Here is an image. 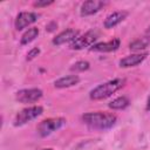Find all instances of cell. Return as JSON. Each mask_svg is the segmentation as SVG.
I'll return each mask as SVG.
<instances>
[{
    "label": "cell",
    "instance_id": "obj_1",
    "mask_svg": "<svg viewBox=\"0 0 150 150\" xmlns=\"http://www.w3.org/2000/svg\"><path fill=\"white\" fill-rule=\"evenodd\" d=\"M116 116L114 114L108 112H87L82 116V121L84 124H87L91 129H98V130H107L115 125L116 123Z\"/></svg>",
    "mask_w": 150,
    "mask_h": 150
},
{
    "label": "cell",
    "instance_id": "obj_2",
    "mask_svg": "<svg viewBox=\"0 0 150 150\" xmlns=\"http://www.w3.org/2000/svg\"><path fill=\"white\" fill-rule=\"evenodd\" d=\"M124 86V80L123 79H114L110 81H107L102 84H98L94 89L90 90L89 97L94 101L98 100H104L112 94H115L117 90H120Z\"/></svg>",
    "mask_w": 150,
    "mask_h": 150
},
{
    "label": "cell",
    "instance_id": "obj_3",
    "mask_svg": "<svg viewBox=\"0 0 150 150\" xmlns=\"http://www.w3.org/2000/svg\"><path fill=\"white\" fill-rule=\"evenodd\" d=\"M42 112H43V108L41 105H33V107L25 108L16 114V116L14 118V125L15 127L23 125V124L38 118L40 115H42Z\"/></svg>",
    "mask_w": 150,
    "mask_h": 150
},
{
    "label": "cell",
    "instance_id": "obj_4",
    "mask_svg": "<svg viewBox=\"0 0 150 150\" xmlns=\"http://www.w3.org/2000/svg\"><path fill=\"white\" fill-rule=\"evenodd\" d=\"M66 124V120L62 117H56V118H47L40 122L38 125V132L41 137H46L50 135L52 132L61 129Z\"/></svg>",
    "mask_w": 150,
    "mask_h": 150
},
{
    "label": "cell",
    "instance_id": "obj_5",
    "mask_svg": "<svg viewBox=\"0 0 150 150\" xmlns=\"http://www.w3.org/2000/svg\"><path fill=\"white\" fill-rule=\"evenodd\" d=\"M97 39H98V32L97 30H88L83 35L77 36L70 43V48L75 49V50H80V49H83L87 47H91L93 45H95V41Z\"/></svg>",
    "mask_w": 150,
    "mask_h": 150
},
{
    "label": "cell",
    "instance_id": "obj_6",
    "mask_svg": "<svg viewBox=\"0 0 150 150\" xmlns=\"http://www.w3.org/2000/svg\"><path fill=\"white\" fill-rule=\"evenodd\" d=\"M42 90L39 88H29V89H21L16 91L15 100L20 103H34L42 97Z\"/></svg>",
    "mask_w": 150,
    "mask_h": 150
},
{
    "label": "cell",
    "instance_id": "obj_7",
    "mask_svg": "<svg viewBox=\"0 0 150 150\" xmlns=\"http://www.w3.org/2000/svg\"><path fill=\"white\" fill-rule=\"evenodd\" d=\"M39 16L40 15L35 12H21L18 14L15 22H14V26L18 30H21L23 28H27L28 26H30L35 21H38Z\"/></svg>",
    "mask_w": 150,
    "mask_h": 150
},
{
    "label": "cell",
    "instance_id": "obj_8",
    "mask_svg": "<svg viewBox=\"0 0 150 150\" xmlns=\"http://www.w3.org/2000/svg\"><path fill=\"white\" fill-rule=\"evenodd\" d=\"M105 5H107V2L102 1V0H88V1H84L81 5L80 13H81L82 16L93 15V14L100 12Z\"/></svg>",
    "mask_w": 150,
    "mask_h": 150
},
{
    "label": "cell",
    "instance_id": "obj_9",
    "mask_svg": "<svg viewBox=\"0 0 150 150\" xmlns=\"http://www.w3.org/2000/svg\"><path fill=\"white\" fill-rule=\"evenodd\" d=\"M80 32L77 29H66L63 32H61L60 34H57L54 39H53V45L55 46H61V45H64V43H68V42H73L77 36H79Z\"/></svg>",
    "mask_w": 150,
    "mask_h": 150
},
{
    "label": "cell",
    "instance_id": "obj_10",
    "mask_svg": "<svg viewBox=\"0 0 150 150\" xmlns=\"http://www.w3.org/2000/svg\"><path fill=\"white\" fill-rule=\"evenodd\" d=\"M120 45H121L120 39L114 38L112 40H110L108 42H98V43L93 45L90 47V50L91 52H100V53H110V52L117 50Z\"/></svg>",
    "mask_w": 150,
    "mask_h": 150
},
{
    "label": "cell",
    "instance_id": "obj_11",
    "mask_svg": "<svg viewBox=\"0 0 150 150\" xmlns=\"http://www.w3.org/2000/svg\"><path fill=\"white\" fill-rule=\"evenodd\" d=\"M146 56H148V53H137V54L128 55V56L120 60V67L130 68V67L138 66L139 63H142L146 59Z\"/></svg>",
    "mask_w": 150,
    "mask_h": 150
},
{
    "label": "cell",
    "instance_id": "obj_12",
    "mask_svg": "<svg viewBox=\"0 0 150 150\" xmlns=\"http://www.w3.org/2000/svg\"><path fill=\"white\" fill-rule=\"evenodd\" d=\"M128 15V12H124V11H117V12H112L111 14H109L105 20H104V28L107 29H110V28H114L115 26H117L118 23H121Z\"/></svg>",
    "mask_w": 150,
    "mask_h": 150
},
{
    "label": "cell",
    "instance_id": "obj_13",
    "mask_svg": "<svg viewBox=\"0 0 150 150\" xmlns=\"http://www.w3.org/2000/svg\"><path fill=\"white\" fill-rule=\"evenodd\" d=\"M79 82H80V77L77 75H67V76H63L56 80L54 82V86L56 88L62 89V88H69V87L76 86Z\"/></svg>",
    "mask_w": 150,
    "mask_h": 150
},
{
    "label": "cell",
    "instance_id": "obj_14",
    "mask_svg": "<svg viewBox=\"0 0 150 150\" xmlns=\"http://www.w3.org/2000/svg\"><path fill=\"white\" fill-rule=\"evenodd\" d=\"M130 101L127 96H120V97H116L115 100H112L108 105L110 109H114V110H122V109H125L128 105H129Z\"/></svg>",
    "mask_w": 150,
    "mask_h": 150
},
{
    "label": "cell",
    "instance_id": "obj_15",
    "mask_svg": "<svg viewBox=\"0 0 150 150\" xmlns=\"http://www.w3.org/2000/svg\"><path fill=\"white\" fill-rule=\"evenodd\" d=\"M39 35V29L36 27H32L28 30H26L21 36V45H28L32 41H34Z\"/></svg>",
    "mask_w": 150,
    "mask_h": 150
},
{
    "label": "cell",
    "instance_id": "obj_16",
    "mask_svg": "<svg viewBox=\"0 0 150 150\" xmlns=\"http://www.w3.org/2000/svg\"><path fill=\"white\" fill-rule=\"evenodd\" d=\"M149 43H150V39L149 38H141V39H137L134 42H131L129 45V48L131 50L137 52V50H142V49L146 48L149 46Z\"/></svg>",
    "mask_w": 150,
    "mask_h": 150
},
{
    "label": "cell",
    "instance_id": "obj_17",
    "mask_svg": "<svg viewBox=\"0 0 150 150\" xmlns=\"http://www.w3.org/2000/svg\"><path fill=\"white\" fill-rule=\"evenodd\" d=\"M89 67H90V63L88 61H77L70 67V70L71 71H84V70H88Z\"/></svg>",
    "mask_w": 150,
    "mask_h": 150
},
{
    "label": "cell",
    "instance_id": "obj_18",
    "mask_svg": "<svg viewBox=\"0 0 150 150\" xmlns=\"http://www.w3.org/2000/svg\"><path fill=\"white\" fill-rule=\"evenodd\" d=\"M39 54H40V49H39V48H36V47H35V48H32V49L27 53V57H26V59H27L28 61H30V60L35 59Z\"/></svg>",
    "mask_w": 150,
    "mask_h": 150
},
{
    "label": "cell",
    "instance_id": "obj_19",
    "mask_svg": "<svg viewBox=\"0 0 150 150\" xmlns=\"http://www.w3.org/2000/svg\"><path fill=\"white\" fill-rule=\"evenodd\" d=\"M53 2H54L53 0H49V1H47V0H45V1H35L34 2V6L35 7H46V6L52 5Z\"/></svg>",
    "mask_w": 150,
    "mask_h": 150
},
{
    "label": "cell",
    "instance_id": "obj_20",
    "mask_svg": "<svg viewBox=\"0 0 150 150\" xmlns=\"http://www.w3.org/2000/svg\"><path fill=\"white\" fill-rule=\"evenodd\" d=\"M146 110H150V95H149V97H148V101H146Z\"/></svg>",
    "mask_w": 150,
    "mask_h": 150
},
{
    "label": "cell",
    "instance_id": "obj_21",
    "mask_svg": "<svg viewBox=\"0 0 150 150\" xmlns=\"http://www.w3.org/2000/svg\"><path fill=\"white\" fill-rule=\"evenodd\" d=\"M148 34H149V35H150V28H149V29H148Z\"/></svg>",
    "mask_w": 150,
    "mask_h": 150
},
{
    "label": "cell",
    "instance_id": "obj_22",
    "mask_svg": "<svg viewBox=\"0 0 150 150\" xmlns=\"http://www.w3.org/2000/svg\"><path fill=\"white\" fill-rule=\"evenodd\" d=\"M42 150H52V149H42Z\"/></svg>",
    "mask_w": 150,
    "mask_h": 150
}]
</instances>
